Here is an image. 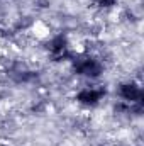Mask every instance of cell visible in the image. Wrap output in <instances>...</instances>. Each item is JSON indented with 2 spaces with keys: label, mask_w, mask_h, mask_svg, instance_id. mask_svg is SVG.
I'll return each instance as SVG.
<instances>
[{
  "label": "cell",
  "mask_w": 144,
  "mask_h": 146,
  "mask_svg": "<svg viewBox=\"0 0 144 146\" xmlns=\"http://www.w3.org/2000/svg\"><path fill=\"white\" fill-rule=\"evenodd\" d=\"M104 90L102 88H97V87H85L80 94H78V100L83 104V106H95L102 100L104 97Z\"/></svg>",
  "instance_id": "6da1fadb"
}]
</instances>
